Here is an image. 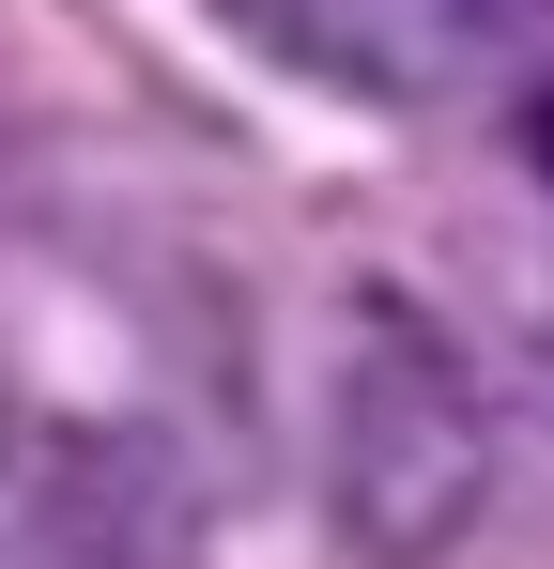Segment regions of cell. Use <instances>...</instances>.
Returning a JSON list of instances; mask_svg holds the SVG:
<instances>
[{"label": "cell", "mask_w": 554, "mask_h": 569, "mask_svg": "<svg viewBox=\"0 0 554 569\" xmlns=\"http://www.w3.org/2000/svg\"><path fill=\"white\" fill-rule=\"evenodd\" d=\"M62 508H78V492H62V477H47V431H31V400H16V385H0V569L31 555V539H47V523H62Z\"/></svg>", "instance_id": "obj_3"}, {"label": "cell", "mask_w": 554, "mask_h": 569, "mask_svg": "<svg viewBox=\"0 0 554 569\" xmlns=\"http://www.w3.org/2000/svg\"><path fill=\"white\" fill-rule=\"evenodd\" d=\"M493 508V385L416 292H339L324 339V523L355 569H447Z\"/></svg>", "instance_id": "obj_1"}, {"label": "cell", "mask_w": 554, "mask_h": 569, "mask_svg": "<svg viewBox=\"0 0 554 569\" xmlns=\"http://www.w3.org/2000/svg\"><path fill=\"white\" fill-rule=\"evenodd\" d=\"M540 170H554V108H540Z\"/></svg>", "instance_id": "obj_4"}, {"label": "cell", "mask_w": 554, "mask_h": 569, "mask_svg": "<svg viewBox=\"0 0 554 569\" xmlns=\"http://www.w3.org/2000/svg\"><path fill=\"white\" fill-rule=\"evenodd\" d=\"M277 62L369 108H477L554 62V0H247Z\"/></svg>", "instance_id": "obj_2"}]
</instances>
